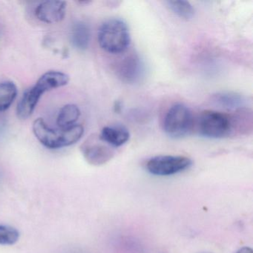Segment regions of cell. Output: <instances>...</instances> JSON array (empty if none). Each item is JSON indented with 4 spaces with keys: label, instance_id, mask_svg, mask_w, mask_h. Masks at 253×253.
<instances>
[{
    "label": "cell",
    "instance_id": "1",
    "mask_svg": "<svg viewBox=\"0 0 253 253\" xmlns=\"http://www.w3.org/2000/svg\"><path fill=\"white\" fill-rule=\"evenodd\" d=\"M33 131L44 146L57 149L77 143L82 137L84 128L81 125H74L68 128L54 129L48 126L43 119L38 118L34 122Z\"/></svg>",
    "mask_w": 253,
    "mask_h": 253
},
{
    "label": "cell",
    "instance_id": "2",
    "mask_svg": "<svg viewBox=\"0 0 253 253\" xmlns=\"http://www.w3.org/2000/svg\"><path fill=\"white\" fill-rule=\"evenodd\" d=\"M131 42L128 26L119 19H111L103 23L98 32V42L102 49L117 54L128 49Z\"/></svg>",
    "mask_w": 253,
    "mask_h": 253
},
{
    "label": "cell",
    "instance_id": "3",
    "mask_svg": "<svg viewBox=\"0 0 253 253\" xmlns=\"http://www.w3.org/2000/svg\"><path fill=\"white\" fill-rule=\"evenodd\" d=\"M198 126L201 135L212 139L228 137L235 128L233 117L212 110L204 111L201 114Z\"/></svg>",
    "mask_w": 253,
    "mask_h": 253
},
{
    "label": "cell",
    "instance_id": "4",
    "mask_svg": "<svg viewBox=\"0 0 253 253\" xmlns=\"http://www.w3.org/2000/svg\"><path fill=\"white\" fill-rule=\"evenodd\" d=\"M194 126V118L190 109L183 104L173 105L164 118V129L166 134L173 138L187 135Z\"/></svg>",
    "mask_w": 253,
    "mask_h": 253
},
{
    "label": "cell",
    "instance_id": "5",
    "mask_svg": "<svg viewBox=\"0 0 253 253\" xmlns=\"http://www.w3.org/2000/svg\"><path fill=\"white\" fill-rule=\"evenodd\" d=\"M192 165L187 157L174 155H160L148 161L146 169L154 175L169 176L181 172Z\"/></svg>",
    "mask_w": 253,
    "mask_h": 253
},
{
    "label": "cell",
    "instance_id": "6",
    "mask_svg": "<svg viewBox=\"0 0 253 253\" xmlns=\"http://www.w3.org/2000/svg\"><path fill=\"white\" fill-rule=\"evenodd\" d=\"M81 151L85 161L93 166L106 164L115 155L113 148L97 135L88 137L81 145Z\"/></svg>",
    "mask_w": 253,
    "mask_h": 253
},
{
    "label": "cell",
    "instance_id": "7",
    "mask_svg": "<svg viewBox=\"0 0 253 253\" xmlns=\"http://www.w3.org/2000/svg\"><path fill=\"white\" fill-rule=\"evenodd\" d=\"M66 3L63 1H45L37 7L35 14L38 20L45 23L61 22L66 15Z\"/></svg>",
    "mask_w": 253,
    "mask_h": 253
},
{
    "label": "cell",
    "instance_id": "8",
    "mask_svg": "<svg viewBox=\"0 0 253 253\" xmlns=\"http://www.w3.org/2000/svg\"><path fill=\"white\" fill-rule=\"evenodd\" d=\"M118 76L124 82L134 84L141 78L143 72L141 60L137 55L128 56L118 66Z\"/></svg>",
    "mask_w": 253,
    "mask_h": 253
},
{
    "label": "cell",
    "instance_id": "9",
    "mask_svg": "<svg viewBox=\"0 0 253 253\" xmlns=\"http://www.w3.org/2000/svg\"><path fill=\"white\" fill-rule=\"evenodd\" d=\"M42 94L43 93L35 85L28 89L17 105V117L21 120L29 118L33 114Z\"/></svg>",
    "mask_w": 253,
    "mask_h": 253
},
{
    "label": "cell",
    "instance_id": "10",
    "mask_svg": "<svg viewBox=\"0 0 253 253\" xmlns=\"http://www.w3.org/2000/svg\"><path fill=\"white\" fill-rule=\"evenodd\" d=\"M100 137L112 147H120L129 140L130 133L122 126H111L102 129Z\"/></svg>",
    "mask_w": 253,
    "mask_h": 253
},
{
    "label": "cell",
    "instance_id": "11",
    "mask_svg": "<svg viewBox=\"0 0 253 253\" xmlns=\"http://www.w3.org/2000/svg\"><path fill=\"white\" fill-rule=\"evenodd\" d=\"M69 80L70 78L69 75L63 72H48L38 80L35 86L44 94L50 90L67 85Z\"/></svg>",
    "mask_w": 253,
    "mask_h": 253
},
{
    "label": "cell",
    "instance_id": "12",
    "mask_svg": "<svg viewBox=\"0 0 253 253\" xmlns=\"http://www.w3.org/2000/svg\"><path fill=\"white\" fill-rule=\"evenodd\" d=\"M71 42L77 49L85 51L89 45L91 33L88 25L78 22L72 26L71 31Z\"/></svg>",
    "mask_w": 253,
    "mask_h": 253
},
{
    "label": "cell",
    "instance_id": "13",
    "mask_svg": "<svg viewBox=\"0 0 253 253\" xmlns=\"http://www.w3.org/2000/svg\"><path fill=\"white\" fill-rule=\"evenodd\" d=\"M81 116L79 108L74 104H68L63 106L59 112L57 124L60 128H68L75 125Z\"/></svg>",
    "mask_w": 253,
    "mask_h": 253
},
{
    "label": "cell",
    "instance_id": "14",
    "mask_svg": "<svg viewBox=\"0 0 253 253\" xmlns=\"http://www.w3.org/2000/svg\"><path fill=\"white\" fill-rule=\"evenodd\" d=\"M17 95V88L11 81L0 83V112H5L12 104Z\"/></svg>",
    "mask_w": 253,
    "mask_h": 253
},
{
    "label": "cell",
    "instance_id": "15",
    "mask_svg": "<svg viewBox=\"0 0 253 253\" xmlns=\"http://www.w3.org/2000/svg\"><path fill=\"white\" fill-rule=\"evenodd\" d=\"M214 100L217 105L226 109H238L244 103V97L233 92L218 93L214 96Z\"/></svg>",
    "mask_w": 253,
    "mask_h": 253
},
{
    "label": "cell",
    "instance_id": "16",
    "mask_svg": "<svg viewBox=\"0 0 253 253\" xmlns=\"http://www.w3.org/2000/svg\"><path fill=\"white\" fill-rule=\"evenodd\" d=\"M166 3L174 14L183 20H190L195 14L193 7L187 1H167Z\"/></svg>",
    "mask_w": 253,
    "mask_h": 253
},
{
    "label": "cell",
    "instance_id": "17",
    "mask_svg": "<svg viewBox=\"0 0 253 253\" xmlns=\"http://www.w3.org/2000/svg\"><path fill=\"white\" fill-rule=\"evenodd\" d=\"M20 238V232L12 226L0 225V245H14Z\"/></svg>",
    "mask_w": 253,
    "mask_h": 253
},
{
    "label": "cell",
    "instance_id": "18",
    "mask_svg": "<svg viewBox=\"0 0 253 253\" xmlns=\"http://www.w3.org/2000/svg\"><path fill=\"white\" fill-rule=\"evenodd\" d=\"M235 253H253V251L250 247H244L239 249Z\"/></svg>",
    "mask_w": 253,
    "mask_h": 253
},
{
    "label": "cell",
    "instance_id": "19",
    "mask_svg": "<svg viewBox=\"0 0 253 253\" xmlns=\"http://www.w3.org/2000/svg\"></svg>",
    "mask_w": 253,
    "mask_h": 253
}]
</instances>
